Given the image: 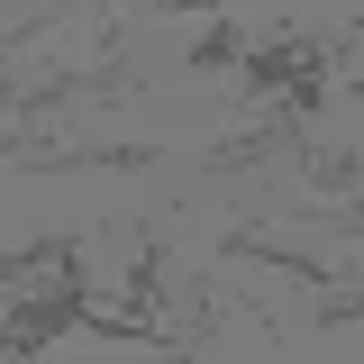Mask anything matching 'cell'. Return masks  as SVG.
I'll list each match as a JSON object with an SVG mask.
<instances>
[{
    "label": "cell",
    "mask_w": 364,
    "mask_h": 364,
    "mask_svg": "<svg viewBox=\"0 0 364 364\" xmlns=\"http://www.w3.org/2000/svg\"><path fill=\"white\" fill-rule=\"evenodd\" d=\"M228 73L246 82V100H282L291 82L328 73V46H318V37H301V28H273V37H246V55H237Z\"/></svg>",
    "instance_id": "7a4b0ae2"
},
{
    "label": "cell",
    "mask_w": 364,
    "mask_h": 364,
    "mask_svg": "<svg viewBox=\"0 0 364 364\" xmlns=\"http://www.w3.org/2000/svg\"><path fill=\"white\" fill-rule=\"evenodd\" d=\"M82 255V237H37V246H18V255H0V282H37V273L73 264Z\"/></svg>",
    "instance_id": "277c9868"
},
{
    "label": "cell",
    "mask_w": 364,
    "mask_h": 364,
    "mask_svg": "<svg viewBox=\"0 0 364 364\" xmlns=\"http://www.w3.org/2000/svg\"><path fill=\"white\" fill-rule=\"evenodd\" d=\"M237 55H246V28H237V18H210V37H191V64H200V73H228Z\"/></svg>",
    "instance_id": "5b68a950"
},
{
    "label": "cell",
    "mask_w": 364,
    "mask_h": 364,
    "mask_svg": "<svg viewBox=\"0 0 364 364\" xmlns=\"http://www.w3.org/2000/svg\"><path fill=\"white\" fill-rule=\"evenodd\" d=\"M82 318H91V273H82V255H73V264L37 273V291H28L18 310L0 318V364H18V355H46V346H64V337H73Z\"/></svg>",
    "instance_id": "6da1fadb"
},
{
    "label": "cell",
    "mask_w": 364,
    "mask_h": 364,
    "mask_svg": "<svg viewBox=\"0 0 364 364\" xmlns=\"http://www.w3.org/2000/svg\"><path fill=\"white\" fill-rule=\"evenodd\" d=\"M282 146H301V119L273 100L255 128H237L228 146H210V173H246V164H264V155H282Z\"/></svg>",
    "instance_id": "3957f363"
},
{
    "label": "cell",
    "mask_w": 364,
    "mask_h": 364,
    "mask_svg": "<svg viewBox=\"0 0 364 364\" xmlns=\"http://www.w3.org/2000/svg\"><path fill=\"white\" fill-rule=\"evenodd\" d=\"M155 9H173V18H182V9H210V0H155Z\"/></svg>",
    "instance_id": "8992f818"
}]
</instances>
